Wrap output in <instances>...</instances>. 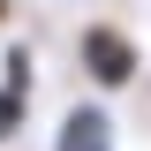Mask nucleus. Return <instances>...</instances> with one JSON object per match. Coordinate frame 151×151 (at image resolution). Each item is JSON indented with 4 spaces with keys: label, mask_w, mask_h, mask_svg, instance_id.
Returning a JSON list of instances; mask_svg holds the SVG:
<instances>
[{
    "label": "nucleus",
    "mask_w": 151,
    "mask_h": 151,
    "mask_svg": "<svg viewBox=\"0 0 151 151\" xmlns=\"http://www.w3.org/2000/svg\"><path fill=\"white\" fill-rule=\"evenodd\" d=\"M76 60H83V76H91L98 91H129L136 68H144V45H136L121 23H91V30L76 38Z\"/></svg>",
    "instance_id": "obj_1"
},
{
    "label": "nucleus",
    "mask_w": 151,
    "mask_h": 151,
    "mask_svg": "<svg viewBox=\"0 0 151 151\" xmlns=\"http://www.w3.org/2000/svg\"><path fill=\"white\" fill-rule=\"evenodd\" d=\"M0 144H15L23 136V113H30V53L23 45H8V60H0Z\"/></svg>",
    "instance_id": "obj_2"
},
{
    "label": "nucleus",
    "mask_w": 151,
    "mask_h": 151,
    "mask_svg": "<svg viewBox=\"0 0 151 151\" xmlns=\"http://www.w3.org/2000/svg\"><path fill=\"white\" fill-rule=\"evenodd\" d=\"M53 151H113V113L106 106H68L53 129Z\"/></svg>",
    "instance_id": "obj_3"
},
{
    "label": "nucleus",
    "mask_w": 151,
    "mask_h": 151,
    "mask_svg": "<svg viewBox=\"0 0 151 151\" xmlns=\"http://www.w3.org/2000/svg\"><path fill=\"white\" fill-rule=\"evenodd\" d=\"M0 23H8V0H0Z\"/></svg>",
    "instance_id": "obj_4"
}]
</instances>
